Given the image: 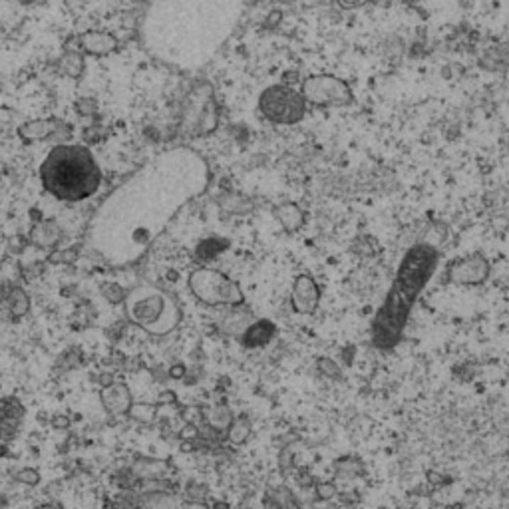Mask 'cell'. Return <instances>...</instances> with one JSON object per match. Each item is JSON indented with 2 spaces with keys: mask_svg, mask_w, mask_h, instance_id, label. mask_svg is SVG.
Instances as JSON below:
<instances>
[{
  "mask_svg": "<svg viewBox=\"0 0 509 509\" xmlns=\"http://www.w3.org/2000/svg\"><path fill=\"white\" fill-rule=\"evenodd\" d=\"M78 44L82 50L90 56H106L118 48V38L110 32L90 31L78 36Z\"/></svg>",
  "mask_w": 509,
  "mask_h": 509,
  "instance_id": "13",
  "label": "cell"
},
{
  "mask_svg": "<svg viewBox=\"0 0 509 509\" xmlns=\"http://www.w3.org/2000/svg\"><path fill=\"white\" fill-rule=\"evenodd\" d=\"M273 334H275V324L273 322H269V320H255L249 329L243 332L241 340H243V344L247 349H257V346L267 344L273 339Z\"/></svg>",
  "mask_w": 509,
  "mask_h": 509,
  "instance_id": "17",
  "label": "cell"
},
{
  "mask_svg": "<svg viewBox=\"0 0 509 509\" xmlns=\"http://www.w3.org/2000/svg\"><path fill=\"white\" fill-rule=\"evenodd\" d=\"M64 126V121L56 120V118H42V120H31L24 121L18 128V138L26 143L32 141H42L52 138L56 131Z\"/></svg>",
  "mask_w": 509,
  "mask_h": 509,
  "instance_id": "14",
  "label": "cell"
},
{
  "mask_svg": "<svg viewBox=\"0 0 509 509\" xmlns=\"http://www.w3.org/2000/svg\"><path fill=\"white\" fill-rule=\"evenodd\" d=\"M62 227L58 221L48 219V221H40L36 223L34 227L31 229V235H28V241L32 245H36L38 249H54L58 243L62 241Z\"/></svg>",
  "mask_w": 509,
  "mask_h": 509,
  "instance_id": "15",
  "label": "cell"
},
{
  "mask_svg": "<svg viewBox=\"0 0 509 509\" xmlns=\"http://www.w3.org/2000/svg\"><path fill=\"white\" fill-rule=\"evenodd\" d=\"M237 2H155L141 18V44L155 60L175 70L203 68L241 21Z\"/></svg>",
  "mask_w": 509,
  "mask_h": 509,
  "instance_id": "2",
  "label": "cell"
},
{
  "mask_svg": "<svg viewBox=\"0 0 509 509\" xmlns=\"http://www.w3.org/2000/svg\"><path fill=\"white\" fill-rule=\"evenodd\" d=\"M74 108H76V111H78L80 116H94V114L98 111V102H96V98H92V96H82L80 100H76Z\"/></svg>",
  "mask_w": 509,
  "mask_h": 509,
  "instance_id": "31",
  "label": "cell"
},
{
  "mask_svg": "<svg viewBox=\"0 0 509 509\" xmlns=\"http://www.w3.org/2000/svg\"><path fill=\"white\" fill-rule=\"evenodd\" d=\"M14 481H18V483H22V486H31V488H34V486H38L40 483V471L38 469H34V468H21L18 471H14Z\"/></svg>",
  "mask_w": 509,
  "mask_h": 509,
  "instance_id": "29",
  "label": "cell"
},
{
  "mask_svg": "<svg viewBox=\"0 0 509 509\" xmlns=\"http://www.w3.org/2000/svg\"><path fill=\"white\" fill-rule=\"evenodd\" d=\"M259 110L263 118L280 126H292L299 124L307 114V102L290 86L275 84L261 94Z\"/></svg>",
  "mask_w": 509,
  "mask_h": 509,
  "instance_id": "8",
  "label": "cell"
},
{
  "mask_svg": "<svg viewBox=\"0 0 509 509\" xmlns=\"http://www.w3.org/2000/svg\"><path fill=\"white\" fill-rule=\"evenodd\" d=\"M300 96L305 98L307 106L314 108H344L352 104V90L344 80L332 74H317L302 80Z\"/></svg>",
  "mask_w": 509,
  "mask_h": 509,
  "instance_id": "9",
  "label": "cell"
},
{
  "mask_svg": "<svg viewBox=\"0 0 509 509\" xmlns=\"http://www.w3.org/2000/svg\"><path fill=\"white\" fill-rule=\"evenodd\" d=\"M203 420H205V424H207V428L213 429L215 434H227V429L229 426L233 424V412L229 410V406H225V404H215V406H211V408L205 410V414H203Z\"/></svg>",
  "mask_w": 509,
  "mask_h": 509,
  "instance_id": "18",
  "label": "cell"
},
{
  "mask_svg": "<svg viewBox=\"0 0 509 509\" xmlns=\"http://www.w3.org/2000/svg\"><path fill=\"white\" fill-rule=\"evenodd\" d=\"M130 469L140 481H155L165 479V476L170 474V464L158 458H136Z\"/></svg>",
  "mask_w": 509,
  "mask_h": 509,
  "instance_id": "16",
  "label": "cell"
},
{
  "mask_svg": "<svg viewBox=\"0 0 509 509\" xmlns=\"http://www.w3.org/2000/svg\"><path fill=\"white\" fill-rule=\"evenodd\" d=\"M489 277V261L474 253L468 257L454 261L448 267V280L454 285H464V287H478L486 283Z\"/></svg>",
  "mask_w": 509,
  "mask_h": 509,
  "instance_id": "10",
  "label": "cell"
},
{
  "mask_svg": "<svg viewBox=\"0 0 509 509\" xmlns=\"http://www.w3.org/2000/svg\"><path fill=\"white\" fill-rule=\"evenodd\" d=\"M221 207L231 213H245L251 209V201L247 197H243L239 193H227L219 199Z\"/></svg>",
  "mask_w": 509,
  "mask_h": 509,
  "instance_id": "27",
  "label": "cell"
},
{
  "mask_svg": "<svg viewBox=\"0 0 509 509\" xmlns=\"http://www.w3.org/2000/svg\"><path fill=\"white\" fill-rule=\"evenodd\" d=\"M52 426L56 429H64L70 426V418L68 416H64V414H56L54 418H52Z\"/></svg>",
  "mask_w": 509,
  "mask_h": 509,
  "instance_id": "35",
  "label": "cell"
},
{
  "mask_svg": "<svg viewBox=\"0 0 509 509\" xmlns=\"http://www.w3.org/2000/svg\"><path fill=\"white\" fill-rule=\"evenodd\" d=\"M187 285H190L191 295L207 307L235 309L245 302V295L241 290L239 283H235L225 273L209 269V267H199L193 270Z\"/></svg>",
  "mask_w": 509,
  "mask_h": 509,
  "instance_id": "6",
  "label": "cell"
},
{
  "mask_svg": "<svg viewBox=\"0 0 509 509\" xmlns=\"http://www.w3.org/2000/svg\"><path fill=\"white\" fill-rule=\"evenodd\" d=\"M128 416L133 422H138V424H151L155 420V416H158V406L155 404H148V402H133Z\"/></svg>",
  "mask_w": 509,
  "mask_h": 509,
  "instance_id": "25",
  "label": "cell"
},
{
  "mask_svg": "<svg viewBox=\"0 0 509 509\" xmlns=\"http://www.w3.org/2000/svg\"><path fill=\"white\" fill-rule=\"evenodd\" d=\"M76 259H78V249L56 251V253H52L50 257H48V261H50L52 265H60V263L72 265Z\"/></svg>",
  "mask_w": 509,
  "mask_h": 509,
  "instance_id": "33",
  "label": "cell"
},
{
  "mask_svg": "<svg viewBox=\"0 0 509 509\" xmlns=\"http://www.w3.org/2000/svg\"><path fill=\"white\" fill-rule=\"evenodd\" d=\"M40 180L56 199L76 203L100 190L102 171L86 146L58 143L42 161Z\"/></svg>",
  "mask_w": 509,
  "mask_h": 509,
  "instance_id": "4",
  "label": "cell"
},
{
  "mask_svg": "<svg viewBox=\"0 0 509 509\" xmlns=\"http://www.w3.org/2000/svg\"><path fill=\"white\" fill-rule=\"evenodd\" d=\"M364 476V464L362 459L354 458V456H344L334 461V479H342V481H350Z\"/></svg>",
  "mask_w": 509,
  "mask_h": 509,
  "instance_id": "21",
  "label": "cell"
},
{
  "mask_svg": "<svg viewBox=\"0 0 509 509\" xmlns=\"http://www.w3.org/2000/svg\"><path fill=\"white\" fill-rule=\"evenodd\" d=\"M36 509H58V505H54V503H42V505H38Z\"/></svg>",
  "mask_w": 509,
  "mask_h": 509,
  "instance_id": "38",
  "label": "cell"
},
{
  "mask_svg": "<svg viewBox=\"0 0 509 509\" xmlns=\"http://www.w3.org/2000/svg\"><path fill=\"white\" fill-rule=\"evenodd\" d=\"M170 402H173V394H171V392H165V394H161V396H160V406H161V404H170Z\"/></svg>",
  "mask_w": 509,
  "mask_h": 509,
  "instance_id": "37",
  "label": "cell"
},
{
  "mask_svg": "<svg viewBox=\"0 0 509 509\" xmlns=\"http://www.w3.org/2000/svg\"><path fill=\"white\" fill-rule=\"evenodd\" d=\"M219 114L209 84H197L187 96L181 114V131L185 136H207L217 128Z\"/></svg>",
  "mask_w": 509,
  "mask_h": 509,
  "instance_id": "7",
  "label": "cell"
},
{
  "mask_svg": "<svg viewBox=\"0 0 509 509\" xmlns=\"http://www.w3.org/2000/svg\"><path fill=\"white\" fill-rule=\"evenodd\" d=\"M209 183V163L199 151L190 146L161 151L102 201L86 233V249L111 269L140 263L171 219Z\"/></svg>",
  "mask_w": 509,
  "mask_h": 509,
  "instance_id": "1",
  "label": "cell"
},
{
  "mask_svg": "<svg viewBox=\"0 0 509 509\" xmlns=\"http://www.w3.org/2000/svg\"><path fill=\"white\" fill-rule=\"evenodd\" d=\"M209 499V488L201 481H190L183 489V501L191 503H207Z\"/></svg>",
  "mask_w": 509,
  "mask_h": 509,
  "instance_id": "26",
  "label": "cell"
},
{
  "mask_svg": "<svg viewBox=\"0 0 509 509\" xmlns=\"http://www.w3.org/2000/svg\"><path fill=\"white\" fill-rule=\"evenodd\" d=\"M126 319L151 336H165L180 327L181 307L177 299L155 285H138L124 300Z\"/></svg>",
  "mask_w": 509,
  "mask_h": 509,
  "instance_id": "5",
  "label": "cell"
},
{
  "mask_svg": "<svg viewBox=\"0 0 509 509\" xmlns=\"http://www.w3.org/2000/svg\"><path fill=\"white\" fill-rule=\"evenodd\" d=\"M438 261V249H432L424 243H418L408 249L400 265L398 275L390 287L388 297L372 322L374 346H378L380 350H390L398 344L404 327L408 322L410 310L432 279Z\"/></svg>",
  "mask_w": 509,
  "mask_h": 509,
  "instance_id": "3",
  "label": "cell"
},
{
  "mask_svg": "<svg viewBox=\"0 0 509 509\" xmlns=\"http://www.w3.org/2000/svg\"><path fill=\"white\" fill-rule=\"evenodd\" d=\"M100 292L104 299L111 302V305H120L126 300V292L121 289L118 283H110V280H106V283H102L100 285Z\"/></svg>",
  "mask_w": 509,
  "mask_h": 509,
  "instance_id": "28",
  "label": "cell"
},
{
  "mask_svg": "<svg viewBox=\"0 0 509 509\" xmlns=\"http://www.w3.org/2000/svg\"><path fill=\"white\" fill-rule=\"evenodd\" d=\"M320 300V289L317 280L309 275H299L292 285V295H290V305L295 312L299 314H312Z\"/></svg>",
  "mask_w": 509,
  "mask_h": 509,
  "instance_id": "11",
  "label": "cell"
},
{
  "mask_svg": "<svg viewBox=\"0 0 509 509\" xmlns=\"http://www.w3.org/2000/svg\"><path fill=\"white\" fill-rule=\"evenodd\" d=\"M62 362H64V366H62L64 370L76 368V366H78V364L82 362V356H78L76 352H68V354H66V356L62 359Z\"/></svg>",
  "mask_w": 509,
  "mask_h": 509,
  "instance_id": "34",
  "label": "cell"
},
{
  "mask_svg": "<svg viewBox=\"0 0 509 509\" xmlns=\"http://www.w3.org/2000/svg\"><path fill=\"white\" fill-rule=\"evenodd\" d=\"M253 322H255V320H251L249 312L239 310V307H235V309H231L227 314H223L219 327L225 334H237V336H243V332L249 329Z\"/></svg>",
  "mask_w": 509,
  "mask_h": 509,
  "instance_id": "19",
  "label": "cell"
},
{
  "mask_svg": "<svg viewBox=\"0 0 509 509\" xmlns=\"http://www.w3.org/2000/svg\"><path fill=\"white\" fill-rule=\"evenodd\" d=\"M114 382H116V380H114V374H111V372H102V374H98V384H100L102 388H108Z\"/></svg>",
  "mask_w": 509,
  "mask_h": 509,
  "instance_id": "36",
  "label": "cell"
},
{
  "mask_svg": "<svg viewBox=\"0 0 509 509\" xmlns=\"http://www.w3.org/2000/svg\"><path fill=\"white\" fill-rule=\"evenodd\" d=\"M275 217L279 219L280 227L287 233H295L302 227L305 223V213L297 203H283L275 209Z\"/></svg>",
  "mask_w": 509,
  "mask_h": 509,
  "instance_id": "20",
  "label": "cell"
},
{
  "mask_svg": "<svg viewBox=\"0 0 509 509\" xmlns=\"http://www.w3.org/2000/svg\"><path fill=\"white\" fill-rule=\"evenodd\" d=\"M314 498L319 501H330V499L339 498V488L334 481H319L314 486Z\"/></svg>",
  "mask_w": 509,
  "mask_h": 509,
  "instance_id": "30",
  "label": "cell"
},
{
  "mask_svg": "<svg viewBox=\"0 0 509 509\" xmlns=\"http://www.w3.org/2000/svg\"><path fill=\"white\" fill-rule=\"evenodd\" d=\"M60 70L70 78H80L84 72V56L76 50L64 52V56L60 58Z\"/></svg>",
  "mask_w": 509,
  "mask_h": 509,
  "instance_id": "24",
  "label": "cell"
},
{
  "mask_svg": "<svg viewBox=\"0 0 509 509\" xmlns=\"http://www.w3.org/2000/svg\"><path fill=\"white\" fill-rule=\"evenodd\" d=\"M6 305L11 309L12 317H24L31 310V299L21 287H12L6 295Z\"/></svg>",
  "mask_w": 509,
  "mask_h": 509,
  "instance_id": "23",
  "label": "cell"
},
{
  "mask_svg": "<svg viewBox=\"0 0 509 509\" xmlns=\"http://www.w3.org/2000/svg\"><path fill=\"white\" fill-rule=\"evenodd\" d=\"M217 243H219L217 239H207V241H205V243L201 245L199 249H197V259H211V257H215V255H217L219 251L225 249V245H227V243H225V245H221V247H217Z\"/></svg>",
  "mask_w": 509,
  "mask_h": 509,
  "instance_id": "32",
  "label": "cell"
},
{
  "mask_svg": "<svg viewBox=\"0 0 509 509\" xmlns=\"http://www.w3.org/2000/svg\"><path fill=\"white\" fill-rule=\"evenodd\" d=\"M251 436V422L247 416H239V418L233 420V424L229 426L227 429V434H225V438L229 444L233 446H243Z\"/></svg>",
  "mask_w": 509,
  "mask_h": 509,
  "instance_id": "22",
  "label": "cell"
},
{
  "mask_svg": "<svg viewBox=\"0 0 509 509\" xmlns=\"http://www.w3.org/2000/svg\"><path fill=\"white\" fill-rule=\"evenodd\" d=\"M100 398L106 412L111 414V416H124V414H128L131 404H133V402H131L130 388H128V384H124V382H114L108 388H102Z\"/></svg>",
  "mask_w": 509,
  "mask_h": 509,
  "instance_id": "12",
  "label": "cell"
}]
</instances>
